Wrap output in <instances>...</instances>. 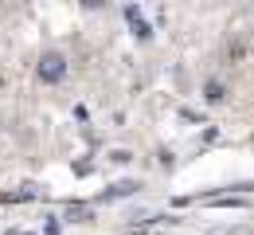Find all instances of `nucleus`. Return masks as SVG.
<instances>
[{
  "mask_svg": "<svg viewBox=\"0 0 254 235\" xmlns=\"http://www.w3.org/2000/svg\"><path fill=\"white\" fill-rule=\"evenodd\" d=\"M63 55H43V67H39V75H43V78H51V82H55V78H63Z\"/></svg>",
  "mask_w": 254,
  "mask_h": 235,
  "instance_id": "nucleus-1",
  "label": "nucleus"
}]
</instances>
